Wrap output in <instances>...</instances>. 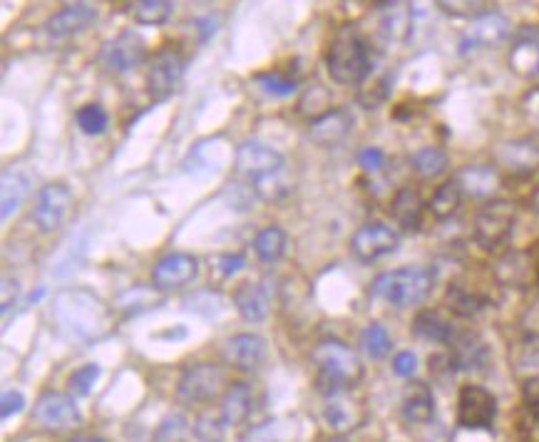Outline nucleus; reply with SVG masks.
<instances>
[{
	"label": "nucleus",
	"mask_w": 539,
	"mask_h": 442,
	"mask_svg": "<svg viewBox=\"0 0 539 442\" xmlns=\"http://www.w3.org/2000/svg\"><path fill=\"white\" fill-rule=\"evenodd\" d=\"M50 326L63 341L87 346L110 328V308L87 289H63L50 303Z\"/></svg>",
	"instance_id": "nucleus-1"
},
{
	"label": "nucleus",
	"mask_w": 539,
	"mask_h": 442,
	"mask_svg": "<svg viewBox=\"0 0 539 442\" xmlns=\"http://www.w3.org/2000/svg\"><path fill=\"white\" fill-rule=\"evenodd\" d=\"M326 70L336 85H363L373 73V55L366 35L356 25L336 30L326 50Z\"/></svg>",
	"instance_id": "nucleus-2"
},
{
	"label": "nucleus",
	"mask_w": 539,
	"mask_h": 442,
	"mask_svg": "<svg viewBox=\"0 0 539 442\" xmlns=\"http://www.w3.org/2000/svg\"><path fill=\"white\" fill-rule=\"evenodd\" d=\"M311 363L316 366V390L321 395L348 393L363 378L361 358L351 346L336 338H326L311 351Z\"/></svg>",
	"instance_id": "nucleus-3"
},
{
	"label": "nucleus",
	"mask_w": 539,
	"mask_h": 442,
	"mask_svg": "<svg viewBox=\"0 0 539 442\" xmlns=\"http://www.w3.org/2000/svg\"><path fill=\"white\" fill-rule=\"evenodd\" d=\"M435 286V274L428 266H403L385 271L371 284V296L393 308H410L423 303Z\"/></svg>",
	"instance_id": "nucleus-4"
},
{
	"label": "nucleus",
	"mask_w": 539,
	"mask_h": 442,
	"mask_svg": "<svg viewBox=\"0 0 539 442\" xmlns=\"http://www.w3.org/2000/svg\"><path fill=\"white\" fill-rule=\"evenodd\" d=\"M517 221V209L512 202L505 199H495V202H487L485 207L477 212L475 226H472V236H475L477 246L482 251H497L500 246L507 244V239L512 236Z\"/></svg>",
	"instance_id": "nucleus-5"
},
{
	"label": "nucleus",
	"mask_w": 539,
	"mask_h": 442,
	"mask_svg": "<svg viewBox=\"0 0 539 442\" xmlns=\"http://www.w3.org/2000/svg\"><path fill=\"white\" fill-rule=\"evenodd\" d=\"M227 385V375L217 363H189L177 383V395L187 405H204L219 398Z\"/></svg>",
	"instance_id": "nucleus-6"
},
{
	"label": "nucleus",
	"mask_w": 539,
	"mask_h": 442,
	"mask_svg": "<svg viewBox=\"0 0 539 442\" xmlns=\"http://www.w3.org/2000/svg\"><path fill=\"white\" fill-rule=\"evenodd\" d=\"M184 68H187V58H184L182 50L174 48V45L159 48L147 65V92H150L152 100H167L182 82Z\"/></svg>",
	"instance_id": "nucleus-7"
},
{
	"label": "nucleus",
	"mask_w": 539,
	"mask_h": 442,
	"mask_svg": "<svg viewBox=\"0 0 539 442\" xmlns=\"http://www.w3.org/2000/svg\"><path fill=\"white\" fill-rule=\"evenodd\" d=\"M70 209H73V192H70L68 184H45L38 192V199H35L30 221L38 226L40 234H53V231H58L60 226H63V221L68 219Z\"/></svg>",
	"instance_id": "nucleus-8"
},
{
	"label": "nucleus",
	"mask_w": 539,
	"mask_h": 442,
	"mask_svg": "<svg viewBox=\"0 0 539 442\" xmlns=\"http://www.w3.org/2000/svg\"><path fill=\"white\" fill-rule=\"evenodd\" d=\"M400 246L398 231L390 229L383 221H368L353 234L351 251L361 264H376L383 256L395 254Z\"/></svg>",
	"instance_id": "nucleus-9"
},
{
	"label": "nucleus",
	"mask_w": 539,
	"mask_h": 442,
	"mask_svg": "<svg viewBox=\"0 0 539 442\" xmlns=\"http://www.w3.org/2000/svg\"><path fill=\"white\" fill-rule=\"evenodd\" d=\"M497 418V398L482 385H462L458 395V425L465 430H490Z\"/></svg>",
	"instance_id": "nucleus-10"
},
{
	"label": "nucleus",
	"mask_w": 539,
	"mask_h": 442,
	"mask_svg": "<svg viewBox=\"0 0 539 442\" xmlns=\"http://www.w3.org/2000/svg\"><path fill=\"white\" fill-rule=\"evenodd\" d=\"M512 23L502 13H482L470 23V28L460 38V55L480 53V50H492L510 38Z\"/></svg>",
	"instance_id": "nucleus-11"
},
{
	"label": "nucleus",
	"mask_w": 539,
	"mask_h": 442,
	"mask_svg": "<svg viewBox=\"0 0 539 442\" xmlns=\"http://www.w3.org/2000/svg\"><path fill=\"white\" fill-rule=\"evenodd\" d=\"M147 58V45L142 40V35H137L135 30H125L117 38L107 40L105 48L100 53V63L107 73L112 75H125L130 70L140 68Z\"/></svg>",
	"instance_id": "nucleus-12"
},
{
	"label": "nucleus",
	"mask_w": 539,
	"mask_h": 442,
	"mask_svg": "<svg viewBox=\"0 0 539 442\" xmlns=\"http://www.w3.org/2000/svg\"><path fill=\"white\" fill-rule=\"evenodd\" d=\"M236 169L254 184L276 177L284 169V154L264 142H244L236 149Z\"/></svg>",
	"instance_id": "nucleus-13"
},
{
	"label": "nucleus",
	"mask_w": 539,
	"mask_h": 442,
	"mask_svg": "<svg viewBox=\"0 0 539 442\" xmlns=\"http://www.w3.org/2000/svg\"><path fill=\"white\" fill-rule=\"evenodd\" d=\"M97 20V8L90 3H68L50 15L43 23V33L50 40H68L75 35L85 33L92 23Z\"/></svg>",
	"instance_id": "nucleus-14"
},
{
	"label": "nucleus",
	"mask_w": 539,
	"mask_h": 442,
	"mask_svg": "<svg viewBox=\"0 0 539 442\" xmlns=\"http://www.w3.org/2000/svg\"><path fill=\"white\" fill-rule=\"evenodd\" d=\"M199 274V261L192 254H167L154 264L152 284L159 291H177L192 284Z\"/></svg>",
	"instance_id": "nucleus-15"
},
{
	"label": "nucleus",
	"mask_w": 539,
	"mask_h": 442,
	"mask_svg": "<svg viewBox=\"0 0 539 442\" xmlns=\"http://www.w3.org/2000/svg\"><path fill=\"white\" fill-rule=\"evenodd\" d=\"M35 423L45 430H68L82 420L75 400L65 393H45L40 395L33 408Z\"/></svg>",
	"instance_id": "nucleus-16"
},
{
	"label": "nucleus",
	"mask_w": 539,
	"mask_h": 442,
	"mask_svg": "<svg viewBox=\"0 0 539 442\" xmlns=\"http://www.w3.org/2000/svg\"><path fill=\"white\" fill-rule=\"evenodd\" d=\"M224 361L229 363L234 370H241V373H254L264 366L266 353H269V346L261 336L256 333H236V336L227 338L222 348Z\"/></svg>",
	"instance_id": "nucleus-17"
},
{
	"label": "nucleus",
	"mask_w": 539,
	"mask_h": 442,
	"mask_svg": "<svg viewBox=\"0 0 539 442\" xmlns=\"http://www.w3.org/2000/svg\"><path fill=\"white\" fill-rule=\"evenodd\" d=\"M323 420L336 435L353 433V430H358L366 423V405L358 398H353L351 393L333 395V398L326 400Z\"/></svg>",
	"instance_id": "nucleus-18"
},
{
	"label": "nucleus",
	"mask_w": 539,
	"mask_h": 442,
	"mask_svg": "<svg viewBox=\"0 0 539 442\" xmlns=\"http://www.w3.org/2000/svg\"><path fill=\"white\" fill-rule=\"evenodd\" d=\"M353 115L346 107H333L318 120L308 122V140L318 147H336L351 135Z\"/></svg>",
	"instance_id": "nucleus-19"
},
{
	"label": "nucleus",
	"mask_w": 539,
	"mask_h": 442,
	"mask_svg": "<svg viewBox=\"0 0 539 442\" xmlns=\"http://www.w3.org/2000/svg\"><path fill=\"white\" fill-rule=\"evenodd\" d=\"M537 274L539 264L530 251H507L495 266V279L507 289H527Z\"/></svg>",
	"instance_id": "nucleus-20"
},
{
	"label": "nucleus",
	"mask_w": 539,
	"mask_h": 442,
	"mask_svg": "<svg viewBox=\"0 0 539 442\" xmlns=\"http://www.w3.org/2000/svg\"><path fill=\"white\" fill-rule=\"evenodd\" d=\"M231 301H234L239 316L249 323L266 321L271 311V291L259 281H244V284L236 286Z\"/></svg>",
	"instance_id": "nucleus-21"
},
{
	"label": "nucleus",
	"mask_w": 539,
	"mask_h": 442,
	"mask_svg": "<svg viewBox=\"0 0 539 442\" xmlns=\"http://www.w3.org/2000/svg\"><path fill=\"white\" fill-rule=\"evenodd\" d=\"M403 420L410 425H425L433 420L435 415V398L430 385L425 383H410L403 395Z\"/></svg>",
	"instance_id": "nucleus-22"
},
{
	"label": "nucleus",
	"mask_w": 539,
	"mask_h": 442,
	"mask_svg": "<svg viewBox=\"0 0 539 442\" xmlns=\"http://www.w3.org/2000/svg\"><path fill=\"white\" fill-rule=\"evenodd\" d=\"M423 214L425 204L420 199V194L415 189L403 187L390 202V217L398 221V226L403 231H420L423 226Z\"/></svg>",
	"instance_id": "nucleus-23"
},
{
	"label": "nucleus",
	"mask_w": 539,
	"mask_h": 442,
	"mask_svg": "<svg viewBox=\"0 0 539 442\" xmlns=\"http://www.w3.org/2000/svg\"><path fill=\"white\" fill-rule=\"evenodd\" d=\"M254 408V390L249 383H231L222 398V420L224 425H244Z\"/></svg>",
	"instance_id": "nucleus-24"
},
{
	"label": "nucleus",
	"mask_w": 539,
	"mask_h": 442,
	"mask_svg": "<svg viewBox=\"0 0 539 442\" xmlns=\"http://www.w3.org/2000/svg\"><path fill=\"white\" fill-rule=\"evenodd\" d=\"M497 159H500L502 167H507L510 172L527 174L539 167V147L530 140L505 142V145H500V149H497Z\"/></svg>",
	"instance_id": "nucleus-25"
},
{
	"label": "nucleus",
	"mask_w": 539,
	"mask_h": 442,
	"mask_svg": "<svg viewBox=\"0 0 539 442\" xmlns=\"http://www.w3.org/2000/svg\"><path fill=\"white\" fill-rule=\"evenodd\" d=\"M413 336L423 338L428 343H438V346H448L455 338V331L443 313L425 308L413 318Z\"/></svg>",
	"instance_id": "nucleus-26"
},
{
	"label": "nucleus",
	"mask_w": 539,
	"mask_h": 442,
	"mask_svg": "<svg viewBox=\"0 0 539 442\" xmlns=\"http://www.w3.org/2000/svg\"><path fill=\"white\" fill-rule=\"evenodd\" d=\"M458 182L462 187V192H467L475 199H487L500 189V177L492 167H485V164H472V167H465L458 174Z\"/></svg>",
	"instance_id": "nucleus-27"
},
{
	"label": "nucleus",
	"mask_w": 539,
	"mask_h": 442,
	"mask_svg": "<svg viewBox=\"0 0 539 442\" xmlns=\"http://www.w3.org/2000/svg\"><path fill=\"white\" fill-rule=\"evenodd\" d=\"M30 192V179L28 174L20 172V169H5L3 182H0V197H3V219H10L20 209V204L25 202Z\"/></svg>",
	"instance_id": "nucleus-28"
},
{
	"label": "nucleus",
	"mask_w": 539,
	"mask_h": 442,
	"mask_svg": "<svg viewBox=\"0 0 539 442\" xmlns=\"http://www.w3.org/2000/svg\"><path fill=\"white\" fill-rule=\"evenodd\" d=\"M510 68L527 80H539V35H525L512 45Z\"/></svg>",
	"instance_id": "nucleus-29"
},
{
	"label": "nucleus",
	"mask_w": 539,
	"mask_h": 442,
	"mask_svg": "<svg viewBox=\"0 0 539 442\" xmlns=\"http://www.w3.org/2000/svg\"><path fill=\"white\" fill-rule=\"evenodd\" d=\"M413 33V10L408 3H388V13L381 20V35L388 43H405Z\"/></svg>",
	"instance_id": "nucleus-30"
},
{
	"label": "nucleus",
	"mask_w": 539,
	"mask_h": 442,
	"mask_svg": "<svg viewBox=\"0 0 539 442\" xmlns=\"http://www.w3.org/2000/svg\"><path fill=\"white\" fill-rule=\"evenodd\" d=\"M450 366L453 370H480L487 363V346L472 333H465L453 348L450 356Z\"/></svg>",
	"instance_id": "nucleus-31"
},
{
	"label": "nucleus",
	"mask_w": 539,
	"mask_h": 442,
	"mask_svg": "<svg viewBox=\"0 0 539 442\" xmlns=\"http://www.w3.org/2000/svg\"><path fill=\"white\" fill-rule=\"evenodd\" d=\"M286 246H289V236L281 226H266L256 234L254 239V254L259 256L264 264H276L281 256L286 254Z\"/></svg>",
	"instance_id": "nucleus-32"
},
{
	"label": "nucleus",
	"mask_w": 539,
	"mask_h": 442,
	"mask_svg": "<svg viewBox=\"0 0 539 442\" xmlns=\"http://www.w3.org/2000/svg\"><path fill=\"white\" fill-rule=\"evenodd\" d=\"M460 202H462V187H460L458 177H455V179H448V182H443L438 189H435L428 209L438 221H448L450 217H455V212L460 209Z\"/></svg>",
	"instance_id": "nucleus-33"
},
{
	"label": "nucleus",
	"mask_w": 539,
	"mask_h": 442,
	"mask_svg": "<svg viewBox=\"0 0 539 442\" xmlns=\"http://www.w3.org/2000/svg\"><path fill=\"white\" fill-rule=\"evenodd\" d=\"M410 164H413V172L423 179H435L440 174H445L448 169L450 159L448 152L440 147H423L410 157Z\"/></svg>",
	"instance_id": "nucleus-34"
},
{
	"label": "nucleus",
	"mask_w": 539,
	"mask_h": 442,
	"mask_svg": "<svg viewBox=\"0 0 539 442\" xmlns=\"http://www.w3.org/2000/svg\"><path fill=\"white\" fill-rule=\"evenodd\" d=\"M445 303H448V308L455 313V316H462V318L477 316V313L487 306V301L480 294L462 289V286L458 284L450 286L448 294H445Z\"/></svg>",
	"instance_id": "nucleus-35"
},
{
	"label": "nucleus",
	"mask_w": 539,
	"mask_h": 442,
	"mask_svg": "<svg viewBox=\"0 0 539 442\" xmlns=\"http://www.w3.org/2000/svg\"><path fill=\"white\" fill-rule=\"evenodd\" d=\"M132 18L140 25H164L174 13V3L169 0H140L130 5Z\"/></svg>",
	"instance_id": "nucleus-36"
},
{
	"label": "nucleus",
	"mask_w": 539,
	"mask_h": 442,
	"mask_svg": "<svg viewBox=\"0 0 539 442\" xmlns=\"http://www.w3.org/2000/svg\"><path fill=\"white\" fill-rule=\"evenodd\" d=\"M331 110H333L331 95H328L326 87H321V85L308 87V90L304 92V97L299 100V107H296V112L308 117V122L318 120V117H323L326 112H331Z\"/></svg>",
	"instance_id": "nucleus-37"
},
{
	"label": "nucleus",
	"mask_w": 539,
	"mask_h": 442,
	"mask_svg": "<svg viewBox=\"0 0 539 442\" xmlns=\"http://www.w3.org/2000/svg\"><path fill=\"white\" fill-rule=\"evenodd\" d=\"M361 346L363 353H366L371 361H383V358L390 353V348H393V341H390L385 326H381V323H371V326H366V331H363Z\"/></svg>",
	"instance_id": "nucleus-38"
},
{
	"label": "nucleus",
	"mask_w": 539,
	"mask_h": 442,
	"mask_svg": "<svg viewBox=\"0 0 539 442\" xmlns=\"http://www.w3.org/2000/svg\"><path fill=\"white\" fill-rule=\"evenodd\" d=\"M75 122L85 135L97 137L107 130V125H110V115H107V110L102 105L90 102V105H82L80 110H77Z\"/></svg>",
	"instance_id": "nucleus-39"
},
{
	"label": "nucleus",
	"mask_w": 539,
	"mask_h": 442,
	"mask_svg": "<svg viewBox=\"0 0 539 442\" xmlns=\"http://www.w3.org/2000/svg\"><path fill=\"white\" fill-rule=\"evenodd\" d=\"M254 82L261 87V92H266V95L271 97H289L294 95L296 87H299V80H294V77L284 73H261L254 77Z\"/></svg>",
	"instance_id": "nucleus-40"
},
{
	"label": "nucleus",
	"mask_w": 539,
	"mask_h": 442,
	"mask_svg": "<svg viewBox=\"0 0 539 442\" xmlns=\"http://www.w3.org/2000/svg\"><path fill=\"white\" fill-rule=\"evenodd\" d=\"M97 378H100V366H97V363H85V366L77 368L75 373L70 375V390H73L75 395H80V398H85V395L92 393Z\"/></svg>",
	"instance_id": "nucleus-41"
},
{
	"label": "nucleus",
	"mask_w": 539,
	"mask_h": 442,
	"mask_svg": "<svg viewBox=\"0 0 539 442\" xmlns=\"http://www.w3.org/2000/svg\"><path fill=\"white\" fill-rule=\"evenodd\" d=\"M390 92V77H378L376 82H371L368 87H363L361 92H358V102H361L366 110H376L378 105H383L385 97H388Z\"/></svg>",
	"instance_id": "nucleus-42"
},
{
	"label": "nucleus",
	"mask_w": 539,
	"mask_h": 442,
	"mask_svg": "<svg viewBox=\"0 0 539 442\" xmlns=\"http://www.w3.org/2000/svg\"><path fill=\"white\" fill-rule=\"evenodd\" d=\"M194 438L199 442H222L224 440V420L214 415H199L194 423Z\"/></svg>",
	"instance_id": "nucleus-43"
},
{
	"label": "nucleus",
	"mask_w": 539,
	"mask_h": 442,
	"mask_svg": "<svg viewBox=\"0 0 539 442\" xmlns=\"http://www.w3.org/2000/svg\"><path fill=\"white\" fill-rule=\"evenodd\" d=\"M244 256L241 254H222L217 259V266H214V269H217V274L222 276V279H231V276L234 274H239L241 269H244Z\"/></svg>",
	"instance_id": "nucleus-44"
},
{
	"label": "nucleus",
	"mask_w": 539,
	"mask_h": 442,
	"mask_svg": "<svg viewBox=\"0 0 539 442\" xmlns=\"http://www.w3.org/2000/svg\"><path fill=\"white\" fill-rule=\"evenodd\" d=\"M244 442H284V438H281V433H279V420L254 428L249 435H246Z\"/></svg>",
	"instance_id": "nucleus-45"
},
{
	"label": "nucleus",
	"mask_w": 539,
	"mask_h": 442,
	"mask_svg": "<svg viewBox=\"0 0 539 442\" xmlns=\"http://www.w3.org/2000/svg\"><path fill=\"white\" fill-rule=\"evenodd\" d=\"M23 405V393H18V390H5L3 398H0V415H3V420H8L10 415H18L20 410H23Z\"/></svg>",
	"instance_id": "nucleus-46"
},
{
	"label": "nucleus",
	"mask_w": 539,
	"mask_h": 442,
	"mask_svg": "<svg viewBox=\"0 0 539 442\" xmlns=\"http://www.w3.org/2000/svg\"><path fill=\"white\" fill-rule=\"evenodd\" d=\"M393 370L400 378H410L418 370V356L413 351H400L393 361Z\"/></svg>",
	"instance_id": "nucleus-47"
},
{
	"label": "nucleus",
	"mask_w": 539,
	"mask_h": 442,
	"mask_svg": "<svg viewBox=\"0 0 539 442\" xmlns=\"http://www.w3.org/2000/svg\"><path fill=\"white\" fill-rule=\"evenodd\" d=\"M358 164H361L366 172H378L385 164V154L378 147H366L361 154H358Z\"/></svg>",
	"instance_id": "nucleus-48"
},
{
	"label": "nucleus",
	"mask_w": 539,
	"mask_h": 442,
	"mask_svg": "<svg viewBox=\"0 0 539 442\" xmlns=\"http://www.w3.org/2000/svg\"><path fill=\"white\" fill-rule=\"evenodd\" d=\"M440 8L445 10V13L450 15H460V18H465V15H482L480 8H485V3H438Z\"/></svg>",
	"instance_id": "nucleus-49"
},
{
	"label": "nucleus",
	"mask_w": 539,
	"mask_h": 442,
	"mask_svg": "<svg viewBox=\"0 0 539 442\" xmlns=\"http://www.w3.org/2000/svg\"><path fill=\"white\" fill-rule=\"evenodd\" d=\"M18 291V281L3 279V316H8L10 306H13L15 298H18Z\"/></svg>",
	"instance_id": "nucleus-50"
},
{
	"label": "nucleus",
	"mask_w": 539,
	"mask_h": 442,
	"mask_svg": "<svg viewBox=\"0 0 539 442\" xmlns=\"http://www.w3.org/2000/svg\"><path fill=\"white\" fill-rule=\"evenodd\" d=\"M525 112H527V117L532 120V125H535V130L539 132V87H537V90H532L530 95H527Z\"/></svg>",
	"instance_id": "nucleus-51"
},
{
	"label": "nucleus",
	"mask_w": 539,
	"mask_h": 442,
	"mask_svg": "<svg viewBox=\"0 0 539 442\" xmlns=\"http://www.w3.org/2000/svg\"><path fill=\"white\" fill-rule=\"evenodd\" d=\"M194 25H199V30H202V40H199V43H207L209 38H212L214 35V20H212V15H207V18H202V20H197V23Z\"/></svg>",
	"instance_id": "nucleus-52"
},
{
	"label": "nucleus",
	"mask_w": 539,
	"mask_h": 442,
	"mask_svg": "<svg viewBox=\"0 0 539 442\" xmlns=\"http://www.w3.org/2000/svg\"><path fill=\"white\" fill-rule=\"evenodd\" d=\"M68 442H107V440L92 438V435H85V438H73V440H68Z\"/></svg>",
	"instance_id": "nucleus-53"
},
{
	"label": "nucleus",
	"mask_w": 539,
	"mask_h": 442,
	"mask_svg": "<svg viewBox=\"0 0 539 442\" xmlns=\"http://www.w3.org/2000/svg\"><path fill=\"white\" fill-rule=\"evenodd\" d=\"M532 209H537V212H539V187H537L535 197H532Z\"/></svg>",
	"instance_id": "nucleus-54"
},
{
	"label": "nucleus",
	"mask_w": 539,
	"mask_h": 442,
	"mask_svg": "<svg viewBox=\"0 0 539 442\" xmlns=\"http://www.w3.org/2000/svg\"><path fill=\"white\" fill-rule=\"evenodd\" d=\"M331 442H343V440H331Z\"/></svg>",
	"instance_id": "nucleus-55"
}]
</instances>
